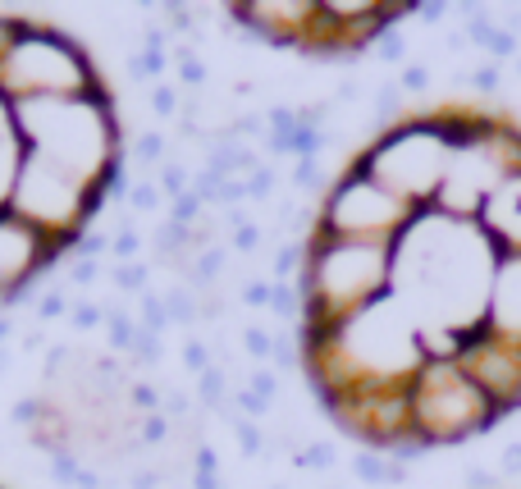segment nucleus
Returning <instances> with one entry per match:
<instances>
[{
  "instance_id": "f257e3e1",
  "label": "nucleus",
  "mask_w": 521,
  "mask_h": 489,
  "mask_svg": "<svg viewBox=\"0 0 521 489\" xmlns=\"http://www.w3.org/2000/svg\"><path fill=\"white\" fill-rule=\"evenodd\" d=\"M517 215L521 128L480 111L411 115L339 174L302 265V362L348 434L411 457L521 407V348L494 330Z\"/></svg>"
},
{
  "instance_id": "20e7f679",
  "label": "nucleus",
  "mask_w": 521,
  "mask_h": 489,
  "mask_svg": "<svg viewBox=\"0 0 521 489\" xmlns=\"http://www.w3.org/2000/svg\"><path fill=\"white\" fill-rule=\"evenodd\" d=\"M476 83H480V88H485V92H489V88H494V83H499V73H494V69H480V73H476Z\"/></svg>"
},
{
  "instance_id": "7ed1b4c3",
  "label": "nucleus",
  "mask_w": 521,
  "mask_h": 489,
  "mask_svg": "<svg viewBox=\"0 0 521 489\" xmlns=\"http://www.w3.org/2000/svg\"><path fill=\"white\" fill-rule=\"evenodd\" d=\"M503 467H508V471H521V444H512V448H508V457H503Z\"/></svg>"
},
{
  "instance_id": "f03ea898",
  "label": "nucleus",
  "mask_w": 521,
  "mask_h": 489,
  "mask_svg": "<svg viewBox=\"0 0 521 489\" xmlns=\"http://www.w3.org/2000/svg\"><path fill=\"white\" fill-rule=\"evenodd\" d=\"M115 165V105L88 50L0 14V302L73 248Z\"/></svg>"
}]
</instances>
